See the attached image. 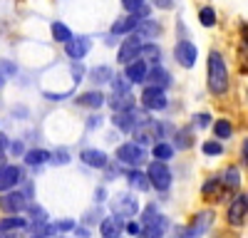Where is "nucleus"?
Instances as JSON below:
<instances>
[{"mask_svg":"<svg viewBox=\"0 0 248 238\" xmlns=\"http://www.w3.org/2000/svg\"><path fill=\"white\" fill-rule=\"evenodd\" d=\"M243 162L248 164V139H246V142H243Z\"/></svg>","mask_w":248,"mask_h":238,"instance_id":"obj_45","label":"nucleus"},{"mask_svg":"<svg viewBox=\"0 0 248 238\" xmlns=\"http://www.w3.org/2000/svg\"><path fill=\"white\" fill-rule=\"evenodd\" d=\"M90 79H92L94 85H109L112 79H114V70L107 67V65H99V67H94L90 72Z\"/></svg>","mask_w":248,"mask_h":238,"instance_id":"obj_23","label":"nucleus"},{"mask_svg":"<svg viewBox=\"0 0 248 238\" xmlns=\"http://www.w3.org/2000/svg\"><path fill=\"white\" fill-rule=\"evenodd\" d=\"M141 228H144V226H141V223H137V221H132V223H127V231H129L132 236H137V238H139V233H141Z\"/></svg>","mask_w":248,"mask_h":238,"instance_id":"obj_40","label":"nucleus"},{"mask_svg":"<svg viewBox=\"0 0 248 238\" xmlns=\"http://www.w3.org/2000/svg\"><path fill=\"white\" fill-rule=\"evenodd\" d=\"M206 79H209V92L223 94L229 89V70H226V60L218 50L209 52V67H206Z\"/></svg>","mask_w":248,"mask_h":238,"instance_id":"obj_1","label":"nucleus"},{"mask_svg":"<svg viewBox=\"0 0 248 238\" xmlns=\"http://www.w3.org/2000/svg\"><path fill=\"white\" fill-rule=\"evenodd\" d=\"M52 37L57 40V43H70V40H72V30L65 23H52Z\"/></svg>","mask_w":248,"mask_h":238,"instance_id":"obj_28","label":"nucleus"},{"mask_svg":"<svg viewBox=\"0 0 248 238\" xmlns=\"http://www.w3.org/2000/svg\"><path fill=\"white\" fill-rule=\"evenodd\" d=\"M147 82H149V87L167 89V87L171 85V74H169V70H164L161 65H154V67L149 70V74H147Z\"/></svg>","mask_w":248,"mask_h":238,"instance_id":"obj_14","label":"nucleus"},{"mask_svg":"<svg viewBox=\"0 0 248 238\" xmlns=\"http://www.w3.org/2000/svg\"><path fill=\"white\" fill-rule=\"evenodd\" d=\"M28 208V196L23 191H10V193H3L0 198V211L5 216H20Z\"/></svg>","mask_w":248,"mask_h":238,"instance_id":"obj_3","label":"nucleus"},{"mask_svg":"<svg viewBox=\"0 0 248 238\" xmlns=\"http://www.w3.org/2000/svg\"><path fill=\"white\" fill-rule=\"evenodd\" d=\"M174 156V147L167 144V142H156L154 144V159L156 162H167V159Z\"/></svg>","mask_w":248,"mask_h":238,"instance_id":"obj_29","label":"nucleus"},{"mask_svg":"<svg viewBox=\"0 0 248 238\" xmlns=\"http://www.w3.org/2000/svg\"><path fill=\"white\" fill-rule=\"evenodd\" d=\"M141 104H144V109H149V112L164 109V107L169 104L167 92H164V89H156V87H147V89L141 92Z\"/></svg>","mask_w":248,"mask_h":238,"instance_id":"obj_7","label":"nucleus"},{"mask_svg":"<svg viewBox=\"0 0 248 238\" xmlns=\"http://www.w3.org/2000/svg\"><path fill=\"white\" fill-rule=\"evenodd\" d=\"M0 228H5V231H25L28 228V218H23V216H5V218H0Z\"/></svg>","mask_w":248,"mask_h":238,"instance_id":"obj_25","label":"nucleus"},{"mask_svg":"<svg viewBox=\"0 0 248 238\" xmlns=\"http://www.w3.org/2000/svg\"><path fill=\"white\" fill-rule=\"evenodd\" d=\"M199 20H201L203 28H214V25H216V10H214L211 5H203V8L199 10Z\"/></svg>","mask_w":248,"mask_h":238,"instance_id":"obj_31","label":"nucleus"},{"mask_svg":"<svg viewBox=\"0 0 248 238\" xmlns=\"http://www.w3.org/2000/svg\"><path fill=\"white\" fill-rule=\"evenodd\" d=\"M246 213H248V196L238 193V196H233L229 211H226V221H229L231 226H241L246 221Z\"/></svg>","mask_w":248,"mask_h":238,"instance_id":"obj_6","label":"nucleus"},{"mask_svg":"<svg viewBox=\"0 0 248 238\" xmlns=\"http://www.w3.org/2000/svg\"><path fill=\"white\" fill-rule=\"evenodd\" d=\"M147 176H149V184H154V189L159 191H167L171 186V169L164 162H152L147 169Z\"/></svg>","mask_w":248,"mask_h":238,"instance_id":"obj_4","label":"nucleus"},{"mask_svg":"<svg viewBox=\"0 0 248 238\" xmlns=\"http://www.w3.org/2000/svg\"><path fill=\"white\" fill-rule=\"evenodd\" d=\"M65 52L75 60V62H79V60L90 52V37H72L65 45Z\"/></svg>","mask_w":248,"mask_h":238,"instance_id":"obj_15","label":"nucleus"},{"mask_svg":"<svg viewBox=\"0 0 248 238\" xmlns=\"http://www.w3.org/2000/svg\"><path fill=\"white\" fill-rule=\"evenodd\" d=\"M50 159L57 164V166H62V164H70V154L65 151V149H57V151H52L50 154Z\"/></svg>","mask_w":248,"mask_h":238,"instance_id":"obj_37","label":"nucleus"},{"mask_svg":"<svg viewBox=\"0 0 248 238\" xmlns=\"http://www.w3.org/2000/svg\"><path fill=\"white\" fill-rule=\"evenodd\" d=\"M82 74H85V67H82V62H75V65H72V77H75V85L82 79Z\"/></svg>","mask_w":248,"mask_h":238,"instance_id":"obj_39","label":"nucleus"},{"mask_svg":"<svg viewBox=\"0 0 248 238\" xmlns=\"http://www.w3.org/2000/svg\"><path fill=\"white\" fill-rule=\"evenodd\" d=\"M147 74H149V70H147V62H144V60H137V62L127 65V70H124V77H127L129 82H134V85L144 82Z\"/></svg>","mask_w":248,"mask_h":238,"instance_id":"obj_18","label":"nucleus"},{"mask_svg":"<svg viewBox=\"0 0 248 238\" xmlns=\"http://www.w3.org/2000/svg\"><path fill=\"white\" fill-rule=\"evenodd\" d=\"M141 47H144V43H141V37L134 32V35H127L124 37V43L119 45V52H117V60L122 65H132V62H137V60L141 57Z\"/></svg>","mask_w":248,"mask_h":238,"instance_id":"obj_2","label":"nucleus"},{"mask_svg":"<svg viewBox=\"0 0 248 238\" xmlns=\"http://www.w3.org/2000/svg\"><path fill=\"white\" fill-rule=\"evenodd\" d=\"M201 149H203V154H209V156H218V154H223V144H221V142H214V139H211V142H206Z\"/></svg>","mask_w":248,"mask_h":238,"instance_id":"obj_36","label":"nucleus"},{"mask_svg":"<svg viewBox=\"0 0 248 238\" xmlns=\"http://www.w3.org/2000/svg\"><path fill=\"white\" fill-rule=\"evenodd\" d=\"M196 45L194 43H189V40H181V43L174 47V57H176V62L181 65V67H194L196 65Z\"/></svg>","mask_w":248,"mask_h":238,"instance_id":"obj_9","label":"nucleus"},{"mask_svg":"<svg viewBox=\"0 0 248 238\" xmlns=\"http://www.w3.org/2000/svg\"><path fill=\"white\" fill-rule=\"evenodd\" d=\"M137 112L134 109H129V112H119V114H114V124H117V129L119 132H132V129H137Z\"/></svg>","mask_w":248,"mask_h":238,"instance_id":"obj_20","label":"nucleus"},{"mask_svg":"<svg viewBox=\"0 0 248 238\" xmlns=\"http://www.w3.org/2000/svg\"><path fill=\"white\" fill-rule=\"evenodd\" d=\"M112 211L119 218H132V216H137L139 204H137V198L132 193H117L114 201H112Z\"/></svg>","mask_w":248,"mask_h":238,"instance_id":"obj_5","label":"nucleus"},{"mask_svg":"<svg viewBox=\"0 0 248 238\" xmlns=\"http://www.w3.org/2000/svg\"><path fill=\"white\" fill-rule=\"evenodd\" d=\"M45 162H50V151H45V149H30V151H25V164L28 166H40Z\"/></svg>","mask_w":248,"mask_h":238,"instance_id":"obj_26","label":"nucleus"},{"mask_svg":"<svg viewBox=\"0 0 248 238\" xmlns=\"http://www.w3.org/2000/svg\"><path fill=\"white\" fill-rule=\"evenodd\" d=\"M214 211H199L194 218H191V223H189V228H186V233H189V238H199V236H203L206 231L211 228V223H214Z\"/></svg>","mask_w":248,"mask_h":238,"instance_id":"obj_8","label":"nucleus"},{"mask_svg":"<svg viewBox=\"0 0 248 238\" xmlns=\"http://www.w3.org/2000/svg\"><path fill=\"white\" fill-rule=\"evenodd\" d=\"M117 156L122 159L124 164H129V166H139V164L144 162V149H141L139 144L129 142V144H122V147L117 149Z\"/></svg>","mask_w":248,"mask_h":238,"instance_id":"obj_11","label":"nucleus"},{"mask_svg":"<svg viewBox=\"0 0 248 238\" xmlns=\"http://www.w3.org/2000/svg\"><path fill=\"white\" fill-rule=\"evenodd\" d=\"M129 79L127 77H122V74H114V79H112V89H114V94H129Z\"/></svg>","mask_w":248,"mask_h":238,"instance_id":"obj_33","label":"nucleus"},{"mask_svg":"<svg viewBox=\"0 0 248 238\" xmlns=\"http://www.w3.org/2000/svg\"><path fill=\"white\" fill-rule=\"evenodd\" d=\"M3 166H5V154L0 151V169H3Z\"/></svg>","mask_w":248,"mask_h":238,"instance_id":"obj_48","label":"nucleus"},{"mask_svg":"<svg viewBox=\"0 0 248 238\" xmlns=\"http://www.w3.org/2000/svg\"><path fill=\"white\" fill-rule=\"evenodd\" d=\"M174 144L179 149H189L194 144V129H179V132H174Z\"/></svg>","mask_w":248,"mask_h":238,"instance_id":"obj_27","label":"nucleus"},{"mask_svg":"<svg viewBox=\"0 0 248 238\" xmlns=\"http://www.w3.org/2000/svg\"><path fill=\"white\" fill-rule=\"evenodd\" d=\"M5 144H8V136H5V134H0V151L5 149Z\"/></svg>","mask_w":248,"mask_h":238,"instance_id":"obj_46","label":"nucleus"},{"mask_svg":"<svg viewBox=\"0 0 248 238\" xmlns=\"http://www.w3.org/2000/svg\"><path fill=\"white\" fill-rule=\"evenodd\" d=\"M10 149H13V154H23V147H20V142H15Z\"/></svg>","mask_w":248,"mask_h":238,"instance_id":"obj_44","label":"nucleus"},{"mask_svg":"<svg viewBox=\"0 0 248 238\" xmlns=\"http://www.w3.org/2000/svg\"><path fill=\"white\" fill-rule=\"evenodd\" d=\"M122 5H124V10H127L129 15H134V17H147L149 10H152V5L144 3V0H124Z\"/></svg>","mask_w":248,"mask_h":238,"instance_id":"obj_22","label":"nucleus"},{"mask_svg":"<svg viewBox=\"0 0 248 238\" xmlns=\"http://www.w3.org/2000/svg\"><path fill=\"white\" fill-rule=\"evenodd\" d=\"M132 104H134L132 92H129V94H112V97H109V107H112L117 114H119V112H129V109H134Z\"/></svg>","mask_w":248,"mask_h":238,"instance_id":"obj_21","label":"nucleus"},{"mask_svg":"<svg viewBox=\"0 0 248 238\" xmlns=\"http://www.w3.org/2000/svg\"><path fill=\"white\" fill-rule=\"evenodd\" d=\"M30 238H45V236H37V233H35V236H30Z\"/></svg>","mask_w":248,"mask_h":238,"instance_id":"obj_49","label":"nucleus"},{"mask_svg":"<svg viewBox=\"0 0 248 238\" xmlns=\"http://www.w3.org/2000/svg\"><path fill=\"white\" fill-rule=\"evenodd\" d=\"M154 5H156V8H164V10H169V8H171L174 3H169V0H156Z\"/></svg>","mask_w":248,"mask_h":238,"instance_id":"obj_43","label":"nucleus"},{"mask_svg":"<svg viewBox=\"0 0 248 238\" xmlns=\"http://www.w3.org/2000/svg\"><path fill=\"white\" fill-rule=\"evenodd\" d=\"M141 57H147V60H152L154 65H159L156 60H159V47L154 45V43H144V47H141ZM139 57V60H141Z\"/></svg>","mask_w":248,"mask_h":238,"instance_id":"obj_34","label":"nucleus"},{"mask_svg":"<svg viewBox=\"0 0 248 238\" xmlns=\"http://www.w3.org/2000/svg\"><path fill=\"white\" fill-rule=\"evenodd\" d=\"M20 231H5V228H0V238H17Z\"/></svg>","mask_w":248,"mask_h":238,"instance_id":"obj_42","label":"nucleus"},{"mask_svg":"<svg viewBox=\"0 0 248 238\" xmlns=\"http://www.w3.org/2000/svg\"><path fill=\"white\" fill-rule=\"evenodd\" d=\"M218 186H223L218 176H214V178H206V184H203V189H201V193H203V196H211V191L216 193V191H218Z\"/></svg>","mask_w":248,"mask_h":238,"instance_id":"obj_35","label":"nucleus"},{"mask_svg":"<svg viewBox=\"0 0 248 238\" xmlns=\"http://www.w3.org/2000/svg\"><path fill=\"white\" fill-rule=\"evenodd\" d=\"M127 181L137 189V191H149V176L147 174H141V171H137V169H129L127 171Z\"/></svg>","mask_w":248,"mask_h":238,"instance_id":"obj_24","label":"nucleus"},{"mask_svg":"<svg viewBox=\"0 0 248 238\" xmlns=\"http://www.w3.org/2000/svg\"><path fill=\"white\" fill-rule=\"evenodd\" d=\"M57 228H60V231H70V228H75V221H60Z\"/></svg>","mask_w":248,"mask_h":238,"instance_id":"obj_41","label":"nucleus"},{"mask_svg":"<svg viewBox=\"0 0 248 238\" xmlns=\"http://www.w3.org/2000/svg\"><path fill=\"white\" fill-rule=\"evenodd\" d=\"M194 124H196V127H209V124H211V117L206 114V112H201V114H194Z\"/></svg>","mask_w":248,"mask_h":238,"instance_id":"obj_38","label":"nucleus"},{"mask_svg":"<svg viewBox=\"0 0 248 238\" xmlns=\"http://www.w3.org/2000/svg\"><path fill=\"white\" fill-rule=\"evenodd\" d=\"M20 178H23L20 169H17L15 164H5L3 169H0V193L15 191V186L20 184Z\"/></svg>","mask_w":248,"mask_h":238,"instance_id":"obj_10","label":"nucleus"},{"mask_svg":"<svg viewBox=\"0 0 248 238\" xmlns=\"http://www.w3.org/2000/svg\"><path fill=\"white\" fill-rule=\"evenodd\" d=\"M99 231L105 238H119L122 231H127V223H124V218H119V216H107L105 221L99 223Z\"/></svg>","mask_w":248,"mask_h":238,"instance_id":"obj_13","label":"nucleus"},{"mask_svg":"<svg viewBox=\"0 0 248 238\" xmlns=\"http://www.w3.org/2000/svg\"><path fill=\"white\" fill-rule=\"evenodd\" d=\"M79 159H82V164H87L92 169H105L107 166V154L99 151V149H85L79 154Z\"/></svg>","mask_w":248,"mask_h":238,"instance_id":"obj_16","label":"nucleus"},{"mask_svg":"<svg viewBox=\"0 0 248 238\" xmlns=\"http://www.w3.org/2000/svg\"><path fill=\"white\" fill-rule=\"evenodd\" d=\"M139 30V17H134V15H127V17H119L117 23L112 25V35H124V32H129V35H134Z\"/></svg>","mask_w":248,"mask_h":238,"instance_id":"obj_19","label":"nucleus"},{"mask_svg":"<svg viewBox=\"0 0 248 238\" xmlns=\"http://www.w3.org/2000/svg\"><path fill=\"white\" fill-rule=\"evenodd\" d=\"M87 127H99V117H92L90 122H87Z\"/></svg>","mask_w":248,"mask_h":238,"instance_id":"obj_47","label":"nucleus"},{"mask_svg":"<svg viewBox=\"0 0 248 238\" xmlns=\"http://www.w3.org/2000/svg\"><path fill=\"white\" fill-rule=\"evenodd\" d=\"M223 186H226V189H238V186H241V174H238V169L229 166V169L223 171Z\"/></svg>","mask_w":248,"mask_h":238,"instance_id":"obj_30","label":"nucleus"},{"mask_svg":"<svg viewBox=\"0 0 248 238\" xmlns=\"http://www.w3.org/2000/svg\"><path fill=\"white\" fill-rule=\"evenodd\" d=\"M214 134L218 139H229L233 134V127H231L229 119H218V122H214Z\"/></svg>","mask_w":248,"mask_h":238,"instance_id":"obj_32","label":"nucleus"},{"mask_svg":"<svg viewBox=\"0 0 248 238\" xmlns=\"http://www.w3.org/2000/svg\"><path fill=\"white\" fill-rule=\"evenodd\" d=\"M141 226L144 228H141L139 238H161V233L167 231L169 221H167V216H154L149 223H141Z\"/></svg>","mask_w":248,"mask_h":238,"instance_id":"obj_12","label":"nucleus"},{"mask_svg":"<svg viewBox=\"0 0 248 238\" xmlns=\"http://www.w3.org/2000/svg\"><path fill=\"white\" fill-rule=\"evenodd\" d=\"M75 104L87 107V109H99L102 104H105V94H102L99 89H90V92H85V94H79V97L75 99Z\"/></svg>","mask_w":248,"mask_h":238,"instance_id":"obj_17","label":"nucleus"}]
</instances>
